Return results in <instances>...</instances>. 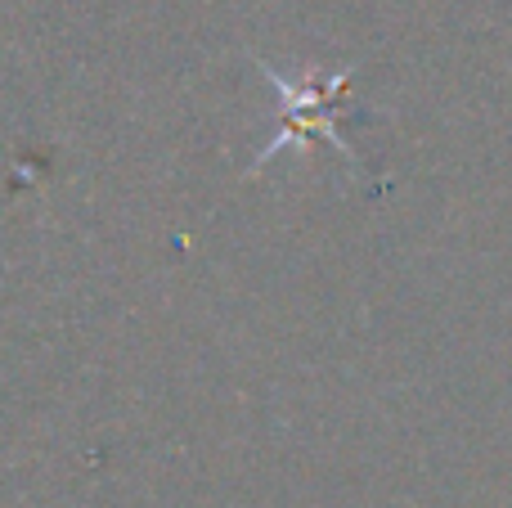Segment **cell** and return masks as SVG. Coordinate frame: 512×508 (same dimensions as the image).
I'll use <instances>...</instances> for the list:
<instances>
[{"mask_svg":"<svg viewBox=\"0 0 512 508\" xmlns=\"http://www.w3.org/2000/svg\"><path fill=\"white\" fill-rule=\"evenodd\" d=\"M270 81H274V90L283 95V131L274 135L270 149L256 158V167H261V162H270L274 153H283L288 144H301V140H306V131L328 135L337 153H351V149H346V144L333 135V117H328V95L346 86V72H337L328 86H324V81H319V86H292V81L279 77V72H270Z\"/></svg>","mask_w":512,"mask_h":508,"instance_id":"1","label":"cell"}]
</instances>
